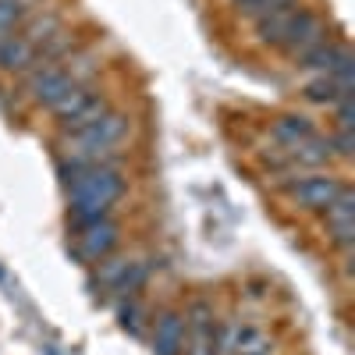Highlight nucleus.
Listing matches in <instances>:
<instances>
[{"mask_svg":"<svg viewBox=\"0 0 355 355\" xmlns=\"http://www.w3.org/2000/svg\"><path fill=\"white\" fill-rule=\"evenodd\" d=\"M61 185L68 192V224L85 227L114 214V206L128 192V178L121 164H89L61 174Z\"/></svg>","mask_w":355,"mask_h":355,"instance_id":"1","label":"nucleus"},{"mask_svg":"<svg viewBox=\"0 0 355 355\" xmlns=\"http://www.w3.org/2000/svg\"><path fill=\"white\" fill-rule=\"evenodd\" d=\"M132 132V117L125 110H107L96 125H89L75 135H64V142L57 146V178L89 167V164H121V146Z\"/></svg>","mask_w":355,"mask_h":355,"instance_id":"2","label":"nucleus"},{"mask_svg":"<svg viewBox=\"0 0 355 355\" xmlns=\"http://www.w3.org/2000/svg\"><path fill=\"white\" fill-rule=\"evenodd\" d=\"M345 182L338 174H327V171H295L291 182L281 189L299 210L306 214H323L327 206L341 196Z\"/></svg>","mask_w":355,"mask_h":355,"instance_id":"3","label":"nucleus"},{"mask_svg":"<svg viewBox=\"0 0 355 355\" xmlns=\"http://www.w3.org/2000/svg\"><path fill=\"white\" fill-rule=\"evenodd\" d=\"M71 89H75V82L68 78L64 64H53V61H36L21 75V93L40 107H53Z\"/></svg>","mask_w":355,"mask_h":355,"instance_id":"4","label":"nucleus"},{"mask_svg":"<svg viewBox=\"0 0 355 355\" xmlns=\"http://www.w3.org/2000/svg\"><path fill=\"white\" fill-rule=\"evenodd\" d=\"M117 242H121V224L114 217H103V220H93L85 227H75V245L71 249L82 263H100L117 249Z\"/></svg>","mask_w":355,"mask_h":355,"instance_id":"5","label":"nucleus"},{"mask_svg":"<svg viewBox=\"0 0 355 355\" xmlns=\"http://www.w3.org/2000/svg\"><path fill=\"white\" fill-rule=\"evenodd\" d=\"M274 341L252 323L234 320L217 331V355H270Z\"/></svg>","mask_w":355,"mask_h":355,"instance_id":"6","label":"nucleus"},{"mask_svg":"<svg viewBox=\"0 0 355 355\" xmlns=\"http://www.w3.org/2000/svg\"><path fill=\"white\" fill-rule=\"evenodd\" d=\"M327 40V25H323V18L309 8H299L288 25V33H284V43H281V53H288L291 61L295 57H302L306 50H313L316 43Z\"/></svg>","mask_w":355,"mask_h":355,"instance_id":"7","label":"nucleus"},{"mask_svg":"<svg viewBox=\"0 0 355 355\" xmlns=\"http://www.w3.org/2000/svg\"><path fill=\"white\" fill-rule=\"evenodd\" d=\"M185 341H189L185 316L164 309L153 320V355H185Z\"/></svg>","mask_w":355,"mask_h":355,"instance_id":"8","label":"nucleus"},{"mask_svg":"<svg viewBox=\"0 0 355 355\" xmlns=\"http://www.w3.org/2000/svg\"><path fill=\"white\" fill-rule=\"evenodd\" d=\"M352 50L345 46V43H334L331 36L323 40V43H316L313 50H306L302 57H295V64H299L302 71H309V75H334V68L345 61Z\"/></svg>","mask_w":355,"mask_h":355,"instance_id":"9","label":"nucleus"},{"mask_svg":"<svg viewBox=\"0 0 355 355\" xmlns=\"http://www.w3.org/2000/svg\"><path fill=\"white\" fill-rule=\"evenodd\" d=\"M316 135V125H313V117L306 114H281L274 117V125H270V139L277 146H284V150H291V146H299L306 139Z\"/></svg>","mask_w":355,"mask_h":355,"instance_id":"10","label":"nucleus"},{"mask_svg":"<svg viewBox=\"0 0 355 355\" xmlns=\"http://www.w3.org/2000/svg\"><path fill=\"white\" fill-rule=\"evenodd\" d=\"M295 11H299V4L281 8V11H274V15H266V18L252 21V36H256V43H259V46H270V50H281L284 33H288V25H291Z\"/></svg>","mask_w":355,"mask_h":355,"instance_id":"11","label":"nucleus"},{"mask_svg":"<svg viewBox=\"0 0 355 355\" xmlns=\"http://www.w3.org/2000/svg\"><path fill=\"white\" fill-rule=\"evenodd\" d=\"M36 64V46L21 40L18 33L4 40V46H0V71H8V75H25L28 68Z\"/></svg>","mask_w":355,"mask_h":355,"instance_id":"12","label":"nucleus"},{"mask_svg":"<svg viewBox=\"0 0 355 355\" xmlns=\"http://www.w3.org/2000/svg\"><path fill=\"white\" fill-rule=\"evenodd\" d=\"M345 93H355V89H341L334 78H327V75H313L306 85H302V100L306 103H313V107H334Z\"/></svg>","mask_w":355,"mask_h":355,"instance_id":"13","label":"nucleus"},{"mask_svg":"<svg viewBox=\"0 0 355 355\" xmlns=\"http://www.w3.org/2000/svg\"><path fill=\"white\" fill-rule=\"evenodd\" d=\"M93 96H96V89L89 85V82L75 85L71 93H64L61 100H57V103L50 107V110H53V117H57V125H68V121H71L75 114H82V110H85V103L93 100Z\"/></svg>","mask_w":355,"mask_h":355,"instance_id":"14","label":"nucleus"},{"mask_svg":"<svg viewBox=\"0 0 355 355\" xmlns=\"http://www.w3.org/2000/svg\"><path fill=\"white\" fill-rule=\"evenodd\" d=\"M323 224H327V231H338V227H355V192L345 185L341 196L323 210Z\"/></svg>","mask_w":355,"mask_h":355,"instance_id":"15","label":"nucleus"},{"mask_svg":"<svg viewBox=\"0 0 355 355\" xmlns=\"http://www.w3.org/2000/svg\"><path fill=\"white\" fill-rule=\"evenodd\" d=\"M107 110H114V107H110V100H107L103 93H96L93 100L85 103V110H82V114H75L68 125H61V132H64V135H75V132H82V128H89V125H96Z\"/></svg>","mask_w":355,"mask_h":355,"instance_id":"16","label":"nucleus"},{"mask_svg":"<svg viewBox=\"0 0 355 355\" xmlns=\"http://www.w3.org/2000/svg\"><path fill=\"white\" fill-rule=\"evenodd\" d=\"M57 28H64L57 15H33V18L25 21V28H21L18 36H21V40H28L33 46H43V43L57 33Z\"/></svg>","mask_w":355,"mask_h":355,"instance_id":"17","label":"nucleus"},{"mask_svg":"<svg viewBox=\"0 0 355 355\" xmlns=\"http://www.w3.org/2000/svg\"><path fill=\"white\" fill-rule=\"evenodd\" d=\"M64 71H68V78L75 85H82V82H89V78L100 71V57L93 50H75L68 61H64Z\"/></svg>","mask_w":355,"mask_h":355,"instance_id":"18","label":"nucleus"},{"mask_svg":"<svg viewBox=\"0 0 355 355\" xmlns=\"http://www.w3.org/2000/svg\"><path fill=\"white\" fill-rule=\"evenodd\" d=\"M146 281H150V266H146L142 259H132L128 270L121 274V281L114 284V295H117V299H125V295H139L146 288Z\"/></svg>","mask_w":355,"mask_h":355,"instance_id":"19","label":"nucleus"},{"mask_svg":"<svg viewBox=\"0 0 355 355\" xmlns=\"http://www.w3.org/2000/svg\"><path fill=\"white\" fill-rule=\"evenodd\" d=\"M117 320H121V327H125L128 334H142L146 313H142L139 295H125V299H117Z\"/></svg>","mask_w":355,"mask_h":355,"instance_id":"20","label":"nucleus"},{"mask_svg":"<svg viewBox=\"0 0 355 355\" xmlns=\"http://www.w3.org/2000/svg\"><path fill=\"white\" fill-rule=\"evenodd\" d=\"M128 263H132L128 256H114V252H110L107 259H100V266H96V284L114 291V284L121 281V274L128 270Z\"/></svg>","mask_w":355,"mask_h":355,"instance_id":"21","label":"nucleus"},{"mask_svg":"<svg viewBox=\"0 0 355 355\" xmlns=\"http://www.w3.org/2000/svg\"><path fill=\"white\" fill-rule=\"evenodd\" d=\"M259 164L263 167H270V174H281V171H291V160H288V150L284 146H263L259 150Z\"/></svg>","mask_w":355,"mask_h":355,"instance_id":"22","label":"nucleus"},{"mask_svg":"<svg viewBox=\"0 0 355 355\" xmlns=\"http://www.w3.org/2000/svg\"><path fill=\"white\" fill-rule=\"evenodd\" d=\"M327 139H331V153L338 160H352V153H355V132H334Z\"/></svg>","mask_w":355,"mask_h":355,"instance_id":"23","label":"nucleus"}]
</instances>
